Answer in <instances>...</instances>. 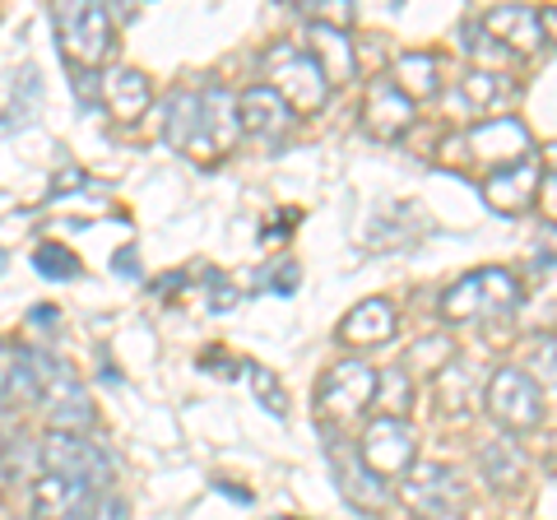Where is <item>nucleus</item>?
Masks as SVG:
<instances>
[{"label": "nucleus", "mask_w": 557, "mask_h": 520, "mask_svg": "<svg viewBox=\"0 0 557 520\" xmlns=\"http://www.w3.org/2000/svg\"><path fill=\"white\" fill-rule=\"evenodd\" d=\"M413 126V102L391 84V75H381L368 84V102H362V131L372 140H399Z\"/></svg>", "instance_id": "obj_13"}, {"label": "nucleus", "mask_w": 557, "mask_h": 520, "mask_svg": "<svg viewBox=\"0 0 557 520\" xmlns=\"http://www.w3.org/2000/svg\"><path fill=\"white\" fill-rule=\"evenodd\" d=\"M539 205H544V214L557 223V172H553V177L544 182V190H539Z\"/></svg>", "instance_id": "obj_31"}, {"label": "nucleus", "mask_w": 557, "mask_h": 520, "mask_svg": "<svg viewBox=\"0 0 557 520\" xmlns=\"http://www.w3.org/2000/svg\"><path fill=\"white\" fill-rule=\"evenodd\" d=\"M460 94L469 108H479V112H502V102H511L516 98V84L507 75H497V71H469L460 79Z\"/></svg>", "instance_id": "obj_21"}, {"label": "nucleus", "mask_w": 557, "mask_h": 520, "mask_svg": "<svg viewBox=\"0 0 557 520\" xmlns=\"http://www.w3.org/2000/svg\"><path fill=\"white\" fill-rule=\"evenodd\" d=\"M530 368L557 381V335H539V344H530Z\"/></svg>", "instance_id": "obj_29"}, {"label": "nucleus", "mask_w": 557, "mask_h": 520, "mask_svg": "<svg viewBox=\"0 0 557 520\" xmlns=\"http://www.w3.org/2000/svg\"><path fill=\"white\" fill-rule=\"evenodd\" d=\"M372 400H376V372L368 368V362H358V358L335 362V368L321 376V386H317V409H321V419H330V423L354 419V413H362Z\"/></svg>", "instance_id": "obj_9"}, {"label": "nucleus", "mask_w": 557, "mask_h": 520, "mask_svg": "<svg viewBox=\"0 0 557 520\" xmlns=\"http://www.w3.org/2000/svg\"><path fill=\"white\" fill-rule=\"evenodd\" d=\"M465 149H469V159H483L502 172V168H516L530 159V131L516 116H487L479 126H469Z\"/></svg>", "instance_id": "obj_12"}, {"label": "nucleus", "mask_w": 557, "mask_h": 520, "mask_svg": "<svg viewBox=\"0 0 557 520\" xmlns=\"http://www.w3.org/2000/svg\"><path fill=\"white\" fill-rule=\"evenodd\" d=\"M487 413L507 432H530L544 423V395L520 368H497L487 381Z\"/></svg>", "instance_id": "obj_7"}, {"label": "nucleus", "mask_w": 557, "mask_h": 520, "mask_svg": "<svg viewBox=\"0 0 557 520\" xmlns=\"http://www.w3.org/2000/svg\"><path fill=\"white\" fill-rule=\"evenodd\" d=\"M33 321H38V325H51V321H57V311L42 307V311H33Z\"/></svg>", "instance_id": "obj_33"}, {"label": "nucleus", "mask_w": 557, "mask_h": 520, "mask_svg": "<svg viewBox=\"0 0 557 520\" xmlns=\"http://www.w3.org/2000/svg\"><path fill=\"white\" fill-rule=\"evenodd\" d=\"M149 79L131 71V65H121V71H112L108 79H102V102H108V112L116 121H135V116H145L149 108Z\"/></svg>", "instance_id": "obj_20"}, {"label": "nucleus", "mask_w": 557, "mask_h": 520, "mask_svg": "<svg viewBox=\"0 0 557 520\" xmlns=\"http://www.w3.org/2000/svg\"><path fill=\"white\" fill-rule=\"evenodd\" d=\"M479 465L493 488H520V479H525V456L516 450V442H487L479 450Z\"/></svg>", "instance_id": "obj_22"}, {"label": "nucleus", "mask_w": 557, "mask_h": 520, "mask_svg": "<svg viewBox=\"0 0 557 520\" xmlns=\"http://www.w3.org/2000/svg\"><path fill=\"white\" fill-rule=\"evenodd\" d=\"M33 265H38L42 280H75V274H79V260H75V251L57 247V242H42V247L33 251Z\"/></svg>", "instance_id": "obj_24"}, {"label": "nucleus", "mask_w": 557, "mask_h": 520, "mask_svg": "<svg viewBox=\"0 0 557 520\" xmlns=\"http://www.w3.org/2000/svg\"><path fill=\"white\" fill-rule=\"evenodd\" d=\"M479 24L487 38H497L507 51H539L548 42L544 24H539V10H530V5H497V10H487Z\"/></svg>", "instance_id": "obj_15"}, {"label": "nucleus", "mask_w": 557, "mask_h": 520, "mask_svg": "<svg viewBox=\"0 0 557 520\" xmlns=\"http://www.w3.org/2000/svg\"><path fill=\"white\" fill-rule=\"evenodd\" d=\"M288 102L278 98L270 84H251V89H242L237 98V126L247 135H260V140H274L278 131L288 126Z\"/></svg>", "instance_id": "obj_17"}, {"label": "nucleus", "mask_w": 557, "mask_h": 520, "mask_svg": "<svg viewBox=\"0 0 557 520\" xmlns=\"http://www.w3.org/2000/svg\"><path fill=\"white\" fill-rule=\"evenodd\" d=\"M409 520H423V516H409Z\"/></svg>", "instance_id": "obj_37"}, {"label": "nucleus", "mask_w": 557, "mask_h": 520, "mask_svg": "<svg viewBox=\"0 0 557 520\" xmlns=\"http://www.w3.org/2000/svg\"><path fill=\"white\" fill-rule=\"evenodd\" d=\"M247 372H251V391H256V400L265 405L270 413H278V419H284V413H288V395H284V386L274 381V372L256 368V362H247Z\"/></svg>", "instance_id": "obj_25"}, {"label": "nucleus", "mask_w": 557, "mask_h": 520, "mask_svg": "<svg viewBox=\"0 0 557 520\" xmlns=\"http://www.w3.org/2000/svg\"><path fill=\"white\" fill-rule=\"evenodd\" d=\"M450 358V339L446 335H428L423 344H413V349H409V368H423V362H428V372L432 368H437V362H446Z\"/></svg>", "instance_id": "obj_27"}, {"label": "nucleus", "mask_w": 557, "mask_h": 520, "mask_svg": "<svg viewBox=\"0 0 557 520\" xmlns=\"http://www.w3.org/2000/svg\"><path fill=\"white\" fill-rule=\"evenodd\" d=\"M391 84L409 102L437 98L442 94V65H437V57H428V51H405V57H395V65H391Z\"/></svg>", "instance_id": "obj_19"}, {"label": "nucleus", "mask_w": 557, "mask_h": 520, "mask_svg": "<svg viewBox=\"0 0 557 520\" xmlns=\"http://www.w3.org/2000/svg\"><path fill=\"white\" fill-rule=\"evenodd\" d=\"M460 47H465V57L479 65V71H493V65H507L511 61V51L502 47L497 38H487L483 24H465L460 28Z\"/></svg>", "instance_id": "obj_23"}, {"label": "nucleus", "mask_w": 557, "mask_h": 520, "mask_svg": "<svg viewBox=\"0 0 557 520\" xmlns=\"http://www.w3.org/2000/svg\"><path fill=\"white\" fill-rule=\"evenodd\" d=\"M307 57L317 61V71L325 75V84L335 89V84H348L358 71V57H354V42H348L344 28H325V24H311L307 33Z\"/></svg>", "instance_id": "obj_16"}, {"label": "nucleus", "mask_w": 557, "mask_h": 520, "mask_svg": "<svg viewBox=\"0 0 557 520\" xmlns=\"http://www.w3.org/2000/svg\"><path fill=\"white\" fill-rule=\"evenodd\" d=\"M483 200L493 205L497 214H525L539 205V163L525 159V163H516V168H502L493 172V177L483 182Z\"/></svg>", "instance_id": "obj_14"}, {"label": "nucleus", "mask_w": 557, "mask_h": 520, "mask_svg": "<svg viewBox=\"0 0 557 520\" xmlns=\"http://www.w3.org/2000/svg\"><path fill=\"white\" fill-rule=\"evenodd\" d=\"M330 470H335V483H339V493L354 502L358 511H386L391 507V488H386V479H376L368 465H362V456H358V446H348L344 437H335L330 432Z\"/></svg>", "instance_id": "obj_11"}, {"label": "nucleus", "mask_w": 557, "mask_h": 520, "mask_svg": "<svg viewBox=\"0 0 557 520\" xmlns=\"http://www.w3.org/2000/svg\"><path fill=\"white\" fill-rule=\"evenodd\" d=\"M42 470L47 474H61L70 483H84V488H108L112 483V460L108 450H98L94 442L75 437V432H51L38 450Z\"/></svg>", "instance_id": "obj_5"}, {"label": "nucleus", "mask_w": 557, "mask_h": 520, "mask_svg": "<svg viewBox=\"0 0 557 520\" xmlns=\"http://www.w3.org/2000/svg\"><path fill=\"white\" fill-rule=\"evenodd\" d=\"M116 274H139L135 251H116Z\"/></svg>", "instance_id": "obj_32"}, {"label": "nucleus", "mask_w": 557, "mask_h": 520, "mask_svg": "<svg viewBox=\"0 0 557 520\" xmlns=\"http://www.w3.org/2000/svg\"><path fill=\"white\" fill-rule=\"evenodd\" d=\"M358 456L376 479L409 474L413 470V428L405 419H391V413L386 419H372L358 442Z\"/></svg>", "instance_id": "obj_10"}, {"label": "nucleus", "mask_w": 557, "mask_h": 520, "mask_svg": "<svg viewBox=\"0 0 557 520\" xmlns=\"http://www.w3.org/2000/svg\"><path fill=\"white\" fill-rule=\"evenodd\" d=\"M376 395L381 400H386V409H391V419H405V409H409V376L405 372H386V376H376Z\"/></svg>", "instance_id": "obj_26"}, {"label": "nucleus", "mask_w": 557, "mask_h": 520, "mask_svg": "<svg viewBox=\"0 0 557 520\" xmlns=\"http://www.w3.org/2000/svg\"><path fill=\"white\" fill-rule=\"evenodd\" d=\"M405 502L423 520H456L465 511V479L456 465H413L405 483Z\"/></svg>", "instance_id": "obj_6"}, {"label": "nucleus", "mask_w": 557, "mask_h": 520, "mask_svg": "<svg viewBox=\"0 0 557 520\" xmlns=\"http://www.w3.org/2000/svg\"><path fill=\"white\" fill-rule=\"evenodd\" d=\"M33 368H38V405L47 409V419L57 423V432H75L79 437V428L94 423V405L84 381L42 349H33Z\"/></svg>", "instance_id": "obj_3"}, {"label": "nucleus", "mask_w": 557, "mask_h": 520, "mask_svg": "<svg viewBox=\"0 0 557 520\" xmlns=\"http://www.w3.org/2000/svg\"><path fill=\"white\" fill-rule=\"evenodd\" d=\"M51 20H57V33H61V47H65L70 65L94 71V65L112 51V14L102 5H57Z\"/></svg>", "instance_id": "obj_4"}, {"label": "nucleus", "mask_w": 557, "mask_h": 520, "mask_svg": "<svg viewBox=\"0 0 557 520\" xmlns=\"http://www.w3.org/2000/svg\"><path fill=\"white\" fill-rule=\"evenodd\" d=\"M237 98L228 89H205L200 102H196V126H190V140L182 153H190V159H219V153H228L237 145Z\"/></svg>", "instance_id": "obj_8"}, {"label": "nucleus", "mask_w": 557, "mask_h": 520, "mask_svg": "<svg viewBox=\"0 0 557 520\" xmlns=\"http://www.w3.org/2000/svg\"><path fill=\"white\" fill-rule=\"evenodd\" d=\"M520 307V288L516 280L502 265H487L456 280L442 293V317L446 321H465V325H493V321H507L511 311Z\"/></svg>", "instance_id": "obj_1"}, {"label": "nucleus", "mask_w": 557, "mask_h": 520, "mask_svg": "<svg viewBox=\"0 0 557 520\" xmlns=\"http://www.w3.org/2000/svg\"><path fill=\"white\" fill-rule=\"evenodd\" d=\"M544 159H548V168H557V145H548V149H544Z\"/></svg>", "instance_id": "obj_34"}, {"label": "nucleus", "mask_w": 557, "mask_h": 520, "mask_svg": "<svg viewBox=\"0 0 557 520\" xmlns=\"http://www.w3.org/2000/svg\"><path fill=\"white\" fill-rule=\"evenodd\" d=\"M265 79L270 89L288 102V112H302V116H317L330 98V84L317 71V61L307 57V47L298 42H274L265 51Z\"/></svg>", "instance_id": "obj_2"}, {"label": "nucleus", "mask_w": 557, "mask_h": 520, "mask_svg": "<svg viewBox=\"0 0 557 520\" xmlns=\"http://www.w3.org/2000/svg\"><path fill=\"white\" fill-rule=\"evenodd\" d=\"M5 260H10V256H5V251H0V274H5Z\"/></svg>", "instance_id": "obj_35"}, {"label": "nucleus", "mask_w": 557, "mask_h": 520, "mask_svg": "<svg viewBox=\"0 0 557 520\" xmlns=\"http://www.w3.org/2000/svg\"><path fill=\"white\" fill-rule=\"evenodd\" d=\"M14 362H20V349L0 339V400H10V376H14Z\"/></svg>", "instance_id": "obj_30"}, {"label": "nucleus", "mask_w": 557, "mask_h": 520, "mask_svg": "<svg viewBox=\"0 0 557 520\" xmlns=\"http://www.w3.org/2000/svg\"><path fill=\"white\" fill-rule=\"evenodd\" d=\"M553 470H557V456H553Z\"/></svg>", "instance_id": "obj_36"}, {"label": "nucleus", "mask_w": 557, "mask_h": 520, "mask_svg": "<svg viewBox=\"0 0 557 520\" xmlns=\"http://www.w3.org/2000/svg\"><path fill=\"white\" fill-rule=\"evenodd\" d=\"M70 84H75V98L84 102V108H98V102H102V75L98 71L70 65Z\"/></svg>", "instance_id": "obj_28"}, {"label": "nucleus", "mask_w": 557, "mask_h": 520, "mask_svg": "<svg viewBox=\"0 0 557 520\" xmlns=\"http://www.w3.org/2000/svg\"><path fill=\"white\" fill-rule=\"evenodd\" d=\"M391 335H395V307H391L386 298L358 302V307L344 317V325H339V339H344V344H358V349H368V344H381V339H391Z\"/></svg>", "instance_id": "obj_18"}]
</instances>
